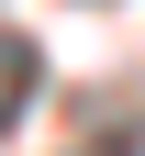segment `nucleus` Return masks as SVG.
Listing matches in <instances>:
<instances>
[{
	"label": "nucleus",
	"mask_w": 145,
	"mask_h": 156,
	"mask_svg": "<svg viewBox=\"0 0 145 156\" xmlns=\"http://www.w3.org/2000/svg\"><path fill=\"white\" fill-rule=\"evenodd\" d=\"M34 89H45V56H34L23 34H0V134L34 112Z\"/></svg>",
	"instance_id": "1"
}]
</instances>
